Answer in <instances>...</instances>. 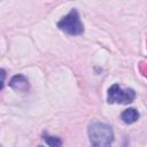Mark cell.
I'll list each match as a JSON object with an SVG mask.
<instances>
[{
  "instance_id": "cell-1",
  "label": "cell",
  "mask_w": 147,
  "mask_h": 147,
  "mask_svg": "<svg viewBox=\"0 0 147 147\" xmlns=\"http://www.w3.org/2000/svg\"><path fill=\"white\" fill-rule=\"evenodd\" d=\"M91 147H111L114 132L110 125L101 122H93L88 126Z\"/></svg>"
},
{
  "instance_id": "cell-2",
  "label": "cell",
  "mask_w": 147,
  "mask_h": 147,
  "mask_svg": "<svg viewBox=\"0 0 147 147\" xmlns=\"http://www.w3.org/2000/svg\"><path fill=\"white\" fill-rule=\"evenodd\" d=\"M57 28L71 36H78L84 32V25L80 21V16L75 8L61 18V21L57 23Z\"/></svg>"
},
{
  "instance_id": "cell-3",
  "label": "cell",
  "mask_w": 147,
  "mask_h": 147,
  "mask_svg": "<svg viewBox=\"0 0 147 147\" xmlns=\"http://www.w3.org/2000/svg\"><path fill=\"white\" fill-rule=\"evenodd\" d=\"M136 99V92L132 88L122 90L118 84H114L108 88L107 100L109 103H121L126 105Z\"/></svg>"
},
{
  "instance_id": "cell-4",
  "label": "cell",
  "mask_w": 147,
  "mask_h": 147,
  "mask_svg": "<svg viewBox=\"0 0 147 147\" xmlns=\"http://www.w3.org/2000/svg\"><path fill=\"white\" fill-rule=\"evenodd\" d=\"M9 86L11 88H14L15 91H20V92H26L30 87L29 80L25 76L23 75H16L14 76L10 80H9Z\"/></svg>"
},
{
  "instance_id": "cell-5",
  "label": "cell",
  "mask_w": 147,
  "mask_h": 147,
  "mask_svg": "<svg viewBox=\"0 0 147 147\" xmlns=\"http://www.w3.org/2000/svg\"><path fill=\"white\" fill-rule=\"evenodd\" d=\"M121 118L125 124H133L139 119V113L134 108H127L121 114Z\"/></svg>"
},
{
  "instance_id": "cell-6",
  "label": "cell",
  "mask_w": 147,
  "mask_h": 147,
  "mask_svg": "<svg viewBox=\"0 0 147 147\" xmlns=\"http://www.w3.org/2000/svg\"><path fill=\"white\" fill-rule=\"evenodd\" d=\"M44 140L48 145V147H62V140L60 138H57V137L45 134L44 136Z\"/></svg>"
}]
</instances>
